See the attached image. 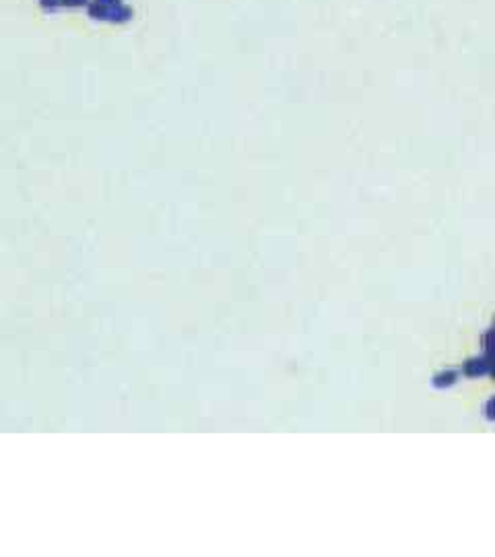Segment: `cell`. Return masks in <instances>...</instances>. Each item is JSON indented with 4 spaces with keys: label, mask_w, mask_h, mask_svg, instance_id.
I'll return each instance as SVG.
<instances>
[{
    "label": "cell",
    "mask_w": 495,
    "mask_h": 557,
    "mask_svg": "<svg viewBox=\"0 0 495 557\" xmlns=\"http://www.w3.org/2000/svg\"><path fill=\"white\" fill-rule=\"evenodd\" d=\"M487 417H489V419H495V398H492L489 404H487Z\"/></svg>",
    "instance_id": "277c9868"
},
{
    "label": "cell",
    "mask_w": 495,
    "mask_h": 557,
    "mask_svg": "<svg viewBox=\"0 0 495 557\" xmlns=\"http://www.w3.org/2000/svg\"><path fill=\"white\" fill-rule=\"evenodd\" d=\"M489 370V359H471L464 366V374L469 376H481Z\"/></svg>",
    "instance_id": "6da1fadb"
},
{
    "label": "cell",
    "mask_w": 495,
    "mask_h": 557,
    "mask_svg": "<svg viewBox=\"0 0 495 557\" xmlns=\"http://www.w3.org/2000/svg\"><path fill=\"white\" fill-rule=\"evenodd\" d=\"M454 382H456V374H454V372H442V374H437L435 380H433V384H435L437 388L450 386V384H454Z\"/></svg>",
    "instance_id": "7a4b0ae2"
},
{
    "label": "cell",
    "mask_w": 495,
    "mask_h": 557,
    "mask_svg": "<svg viewBox=\"0 0 495 557\" xmlns=\"http://www.w3.org/2000/svg\"><path fill=\"white\" fill-rule=\"evenodd\" d=\"M485 349L489 355H495V330H492L487 336H485Z\"/></svg>",
    "instance_id": "3957f363"
}]
</instances>
